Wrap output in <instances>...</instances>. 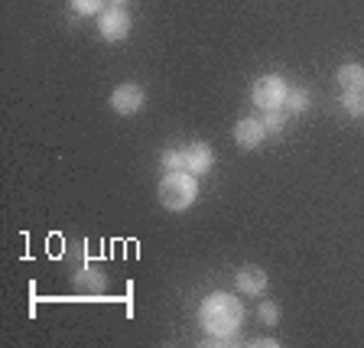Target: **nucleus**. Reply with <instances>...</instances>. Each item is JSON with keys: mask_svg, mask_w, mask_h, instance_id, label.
Instances as JSON below:
<instances>
[{"mask_svg": "<svg viewBox=\"0 0 364 348\" xmlns=\"http://www.w3.org/2000/svg\"><path fill=\"white\" fill-rule=\"evenodd\" d=\"M198 326L208 339H235L244 326V303L237 293H208L198 303Z\"/></svg>", "mask_w": 364, "mask_h": 348, "instance_id": "obj_1", "label": "nucleus"}, {"mask_svg": "<svg viewBox=\"0 0 364 348\" xmlns=\"http://www.w3.org/2000/svg\"><path fill=\"white\" fill-rule=\"evenodd\" d=\"M156 199L166 212H189L198 199V176H192L189 169H173L159 179Z\"/></svg>", "mask_w": 364, "mask_h": 348, "instance_id": "obj_2", "label": "nucleus"}, {"mask_svg": "<svg viewBox=\"0 0 364 348\" xmlns=\"http://www.w3.org/2000/svg\"><path fill=\"white\" fill-rule=\"evenodd\" d=\"M287 78L277 75V72H267V75H257L254 85H250V105L260 107V111H273V107L287 105Z\"/></svg>", "mask_w": 364, "mask_h": 348, "instance_id": "obj_3", "label": "nucleus"}, {"mask_svg": "<svg viewBox=\"0 0 364 348\" xmlns=\"http://www.w3.org/2000/svg\"><path fill=\"white\" fill-rule=\"evenodd\" d=\"M130 26H134V20H130L127 7L107 4V10L98 16V36L105 39V43H124V39L130 36Z\"/></svg>", "mask_w": 364, "mask_h": 348, "instance_id": "obj_4", "label": "nucleus"}, {"mask_svg": "<svg viewBox=\"0 0 364 348\" xmlns=\"http://www.w3.org/2000/svg\"><path fill=\"white\" fill-rule=\"evenodd\" d=\"M144 105H146V91L136 82H124L111 91V111L121 114V117H134V114H140Z\"/></svg>", "mask_w": 364, "mask_h": 348, "instance_id": "obj_5", "label": "nucleus"}, {"mask_svg": "<svg viewBox=\"0 0 364 348\" xmlns=\"http://www.w3.org/2000/svg\"><path fill=\"white\" fill-rule=\"evenodd\" d=\"M267 283H270V277H267V270L257 264H244V267H237V273H235V287L241 296H264Z\"/></svg>", "mask_w": 364, "mask_h": 348, "instance_id": "obj_6", "label": "nucleus"}, {"mask_svg": "<svg viewBox=\"0 0 364 348\" xmlns=\"http://www.w3.org/2000/svg\"><path fill=\"white\" fill-rule=\"evenodd\" d=\"M231 134H235V144L241 147V150H257L267 137H270L260 117H241V121L235 124V130H231Z\"/></svg>", "mask_w": 364, "mask_h": 348, "instance_id": "obj_7", "label": "nucleus"}, {"mask_svg": "<svg viewBox=\"0 0 364 348\" xmlns=\"http://www.w3.org/2000/svg\"><path fill=\"white\" fill-rule=\"evenodd\" d=\"M182 150H186V169H189L192 176L212 173V167H215L212 144H205V140H192V144H186Z\"/></svg>", "mask_w": 364, "mask_h": 348, "instance_id": "obj_8", "label": "nucleus"}, {"mask_svg": "<svg viewBox=\"0 0 364 348\" xmlns=\"http://www.w3.org/2000/svg\"><path fill=\"white\" fill-rule=\"evenodd\" d=\"M75 287L88 296H98V293H105L107 277L98 270V267H82V270L75 273Z\"/></svg>", "mask_w": 364, "mask_h": 348, "instance_id": "obj_9", "label": "nucleus"}, {"mask_svg": "<svg viewBox=\"0 0 364 348\" xmlns=\"http://www.w3.org/2000/svg\"><path fill=\"white\" fill-rule=\"evenodd\" d=\"M341 91H364V65L361 62H345V65L335 72Z\"/></svg>", "mask_w": 364, "mask_h": 348, "instance_id": "obj_10", "label": "nucleus"}, {"mask_svg": "<svg viewBox=\"0 0 364 348\" xmlns=\"http://www.w3.org/2000/svg\"><path fill=\"white\" fill-rule=\"evenodd\" d=\"M289 111V117L293 114H306L312 107V95H309V88L306 85H289V91H287V105H283Z\"/></svg>", "mask_w": 364, "mask_h": 348, "instance_id": "obj_11", "label": "nucleus"}, {"mask_svg": "<svg viewBox=\"0 0 364 348\" xmlns=\"http://www.w3.org/2000/svg\"><path fill=\"white\" fill-rule=\"evenodd\" d=\"M264 127H267V134L270 137H280L283 130H287V121H289V111L287 107H273V111H264Z\"/></svg>", "mask_w": 364, "mask_h": 348, "instance_id": "obj_12", "label": "nucleus"}, {"mask_svg": "<svg viewBox=\"0 0 364 348\" xmlns=\"http://www.w3.org/2000/svg\"><path fill=\"white\" fill-rule=\"evenodd\" d=\"M341 111L348 117H364V91H341Z\"/></svg>", "mask_w": 364, "mask_h": 348, "instance_id": "obj_13", "label": "nucleus"}, {"mask_svg": "<svg viewBox=\"0 0 364 348\" xmlns=\"http://www.w3.org/2000/svg\"><path fill=\"white\" fill-rule=\"evenodd\" d=\"M111 0H68V7L75 10L78 16H101L107 10Z\"/></svg>", "mask_w": 364, "mask_h": 348, "instance_id": "obj_14", "label": "nucleus"}, {"mask_svg": "<svg viewBox=\"0 0 364 348\" xmlns=\"http://www.w3.org/2000/svg\"><path fill=\"white\" fill-rule=\"evenodd\" d=\"M159 163H163L166 173H173V169H186V150H182V147H166V150L159 153Z\"/></svg>", "mask_w": 364, "mask_h": 348, "instance_id": "obj_15", "label": "nucleus"}, {"mask_svg": "<svg viewBox=\"0 0 364 348\" xmlns=\"http://www.w3.org/2000/svg\"><path fill=\"white\" fill-rule=\"evenodd\" d=\"M257 319L264 322V326H277V322H280V306L273 303V300H264L260 310H257Z\"/></svg>", "mask_w": 364, "mask_h": 348, "instance_id": "obj_16", "label": "nucleus"}, {"mask_svg": "<svg viewBox=\"0 0 364 348\" xmlns=\"http://www.w3.org/2000/svg\"><path fill=\"white\" fill-rule=\"evenodd\" d=\"M250 345H254V348H260V345H267V348H277V345H280V342H277V339H254V342H250Z\"/></svg>", "mask_w": 364, "mask_h": 348, "instance_id": "obj_17", "label": "nucleus"}, {"mask_svg": "<svg viewBox=\"0 0 364 348\" xmlns=\"http://www.w3.org/2000/svg\"><path fill=\"white\" fill-rule=\"evenodd\" d=\"M111 4H114V7H127L130 0H111Z\"/></svg>", "mask_w": 364, "mask_h": 348, "instance_id": "obj_18", "label": "nucleus"}]
</instances>
